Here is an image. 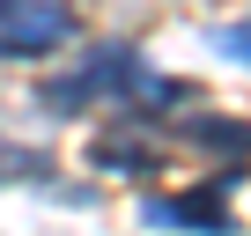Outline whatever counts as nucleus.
I'll use <instances>...</instances> for the list:
<instances>
[{
  "instance_id": "nucleus-1",
  "label": "nucleus",
  "mask_w": 251,
  "mask_h": 236,
  "mask_svg": "<svg viewBox=\"0 0 251 236\" xmlns=\"http://www.w3.org/2000/svg\"><path fill=\"white\" fill-rule=\"evenodd\" d=\"M185 96H192V89L170 81V74H155L133 45H96L81 67H67V74H52V81L37 89V103L59 111V118L96 111V103H118V111H170V103H185Z\"/></svg>"
},
{
  "instance_id": "nucleus-2",
  "label": "nucleus",
  "mask_w": 251,
  "mask_h": 236,
  "mask_svg": "<svg viewBox=\"0 0 251 236\" xmlns=\"http://www.w3.org/2000/svg\"><path fill=\"white\" fill-rule=\"evenodd\" d=\"M163 155H170V118H148V111H118L89 141V163L111 177H148V170H163Z\"/></svg>"
},
{
  "instance_id": "nucleus-3",
  "label": "nucleus",
  "mask_w": 251,
  "mask_h": 236,
  "mask_svg": "<svg viewBox=\"0 0 251 236\" xmlns=\"http://www.w3.org/2000/svg\"><path fill=\"white\" fill-rule=\"evenodd\" d=\"M236 185H244L236 170H207L192 192L148 199L141 221H148V229H192V236H236V221H229V192H236Z\"/></svg>"
},
{
  "instance_id": "nucleus-4",
  "label": "nucleus",
  "mask_w": 251,
  "mask_h": 236,
  "mask_svg": "<svg viewBox=\"0 0 251 236\" xmlns=\"http://www.w3.org/2000/svg\"><path fill=\"white\" fill-rule=\"evenodd\" d=\"M59 45H74L67 0H0V52L8 59H45Z\"/></svg>"
},
{
  "instance_id": "nucleus-5",
  "label": "nucleus",
  "mask_w": 251,
  "mask_h": 236,
  "mask_svg": "<svg viewBox=\"0 0 251 236\" xmlns=\"http://www.w3.org/2000/svg\"><path fill=\"white\" fill-rule=\"evenodd\" d=\"M170 148H200V155H214V170H236V177L251 170V126H244V118H214V111L177 118Z\"/></svg>"
},
{
  "instance_id": "nucleus-6",
  "label": "nucleus",
  "mask_w": 251,
  "mask_h": 236,
  "mask_svg": "<svg viewBox=\"0 0 251 236\" xmlns=\"http://www.w3.org/2000/svg\"><path fill=\"white\" fill-rule=\"evenodd\" d=\"M52 177V155L37 148H15V141H0V185H45Z\"/></svg>"
},
{
  "instance_id": "nucleus-7",
  "label": "nucleus",
  "mask_w": 251,
  "mask_h": 236,
  "mask_svg": "<svg viewBox=\"0 0 251 236\" xmlns=\"http://www.w3.org/2000/svg\"><path fill=\"white\" fill-rule=\"evenodd\" d=\"M214 52H222V59H236V67H251V15H244V23H229V30H214Z\"/></svg>"
}]
</instances>
